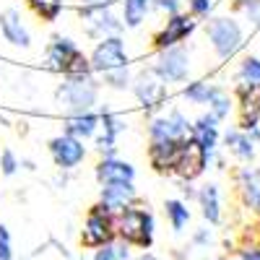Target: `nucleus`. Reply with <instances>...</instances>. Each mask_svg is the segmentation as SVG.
Masks as SVG:
<instances>
[{
    "label": "nucleus",
    "instance_id": "2eb2a0df",
    "mask_svg": "<svg viewBox=\"0 0 260 260\" xmlns=\"http://www.w3.org/2000/svg\"><path fill=\"white\" fill-rule=\"evenodd\" d=\"M99 203L107 206L112 213H120L130 206L138 203V190L133 180H115V182H104L99 190Z\"/></svg>",
    "mask_w": 260,
    "mask_h": 260
},
{
    "label": "nucleus",
    "instance_id": "39448f33",
    "mask_svg": "<svg viewBox=\"0 0 260 260\" xmlns=\"http://www.w3.org/2000/svg\"><path fill=\"white\" fill-rule=\"evenodd\" d=\"M206 39L211 42V47L219 60H232L245 45V31L237 18L216 16L206 24Z\"/></svg>",
    "mask_w": 260,
    "mask_h": 260
},
{
    "label": "nucleus",
    "instance_id": "f03ea898",
    "mask_svg": "<svg viewBox=\"0 0 260 260\" xmlns=\"http://www.w3.org/2000/svg\"><path fill=\"white\" fill-rule=\"evenodd\" d=\"M45 62L47 68L62 76H86V73H94L91 68V60L81 52V47L71 37H60L55 34L47 45L45 52Z\"/></svg>",
    "mask_w": 260,
    "mask_h": 260
},
{
    "label": "nucleus",
    "instance_id": "5701e85b",
    "mask_svg": "<svg viewBox=\"0 0 260 260\" xmlns=\"http://www.w3.org/2000/svg\"><path fill=\"white\" fill-rule=\"evenodd\" d=\"M198 206H201V213H203V219L216 226V224H221L224 219V208H221V190L216 182H208L198 190Z\"/></svg>",
    "mask_w": 260,
    "mask_h": 260
},
{
    "label": "nucleus",
    "instance_id": "393cba45",
    "mask_svg": "<svg viewBox=\"0 0 260 260\" xmlns=\"http://www.w3.org/2000/svg\"><path fill=\"white\" fill-rule=\"evenodd\" d=\"M164 213H167V221H169L172 232L180 234V232L187 229V224H190V208H187L185 201H180V198L164 201Z\"/></svg>",
    "mask_w": 260,
    "mask_h": 260
},
{
    "label": "nucleus",
    "instance_id": "a211bd4d",
    "mask_svg": "<svg viewBox=\"0 0 260 260\" xmlns=\"http://www.w3.org/2000/svg\"><path fill=\"white\" fill-rule=\"evenodd\" d=\"M182 141H148V161L159 175H175V164L180 156Z\"/></svg>",
    "mask_w": 260,
    "mask_h": 260
},
{
    "label": "nucleus",
    "instance_id": "423d86ee",
    "mask_svg": "<svg viewBox=\"0 0 260 260\" xmlns=\"http://www.w3.org/2000/svg\"><path fill=\"white\" fill-rule=\"evenodd\" d=\"M169 83H164L154 71H141L133 76V83H130V89H133V96L138 99V104L143 107V112L154 115L156 110H161V107L167 104L169 99Z\"/></svg>",
    "mask_w": 260,
    "mask_h": 260
},
{
    "label": "nucleus",
    "instance_id": "6ab92c4d",
    "mask_svg": "<svg viewBox=\"0 0 260 260\" xmlns=\"http://www.w3.org/2000/svg\"><path fill=\"white\" fill-rule=\"evenodd\" d=\"M0 34L13 47H29L31 45V34H29L24 18H21V13L16 8H6L0 13Z\"/></svg>",
    "mask_w": 260,
    "mask_h": 260
},
{
    "label": "nucleus",
    "instance_id": "6e6552de",
    "mask_svg": "<svg viewBox=\"0 0 260 260\" xmlns=\"http://www.w3.org/2000/svg\"><path fill=\"white\" fill-rule=\"evenodd\" d=\"M234 96L240 104V127L260 141V86L250 81H237Z\"/></svg>",
    "mask_w": 260,
    "mask_h": 260
},
{
    "label": "nucleus",
    "instance_id": "4c0bfd02",
    "mask_svg": "<svg viewBox=\"0 0 260 260\" xmlns=\"http://www.w3.org/2000/svg\"><path fill=\"white\" fill-rule=\"evenodd\" d=\"M237 257H240V260H260V242L240 247V252H237Z\"/></svg>",
    "mask_w": 260,
    "mask_h": 260
},
{
    "label": "nucleus",
    "instance_id": "a878e982",
    "mask_svg": "<svg viewBox=\"0 0 260 260\" xmlns=\"http://www.w3.org/2000/svg\"><path fill=\"white\" fill-rule=\"evenodd\" d=\"M221 91V86H216L211 81H192L182 89V96L190 104H211V99Z\"/></svg>",
    "mask_w": 260,
    "mask_h": 260
},
{
    "label": "nucleus",
    "instance_id": "412c9836",
    "mask_svg": "<svg viewBox=\"0 0 260 260\" xmlns=\"http://www.w3.org/2000/svg\"><path fill=\"white\" fill-rule=\"evenodd\" d=\"M94 175H96L99 185L115 182V180H133L136 182V167L125 159H120L117 154L115 156H102L99 164L94 167Z\"/></svg>",
    "mask_w": 260,
    "mask_h": 260
},
{
    "label": "nucleus",
    "instance_id": "c756f323",
    "mask_svg": "<svg viewBox=\"0 0 260 260\" xmlns=\"http://www.w3.org/2000/svg\"><path fill=\"white\" fill-rule=\"evenodd\" d=\"M26 3L42 21H57L62 13V0H26Z\"/></svg>",
    "mask_w": 260,
    "mask_h": 260
},
{
    "label": "nucleus",
    "instance_id": "a19ab883",
    "mask_svg": "<svg viewBox=\"0 0 260 260\" xmlns=\"http://www.w3.org/2000/svg\"><path fill=\"white\" fill-rule=\"evenodd\" d=\"M133 260H159V257H156V255H151V252H146V250H143V255H138V257L133 255Z\"/></svg>",
    "mask_w": 260,
    "mask_h": 260
},
{
    "label": "nucleus",
    "instance_id": "c85d7f7f",
    "mask_svg": "<svg viewBox=\"0 0 260 260\" xmlns=\"http://www.w3.org/2000/svg\"><path fill=\"white\" fill-rule=\"evenodd\" d=\"M102 83L107 86V89H115V91H125V89H130V83H133V73H130V65L102 73Z\"/></svg>",
    "mask_w": 260,
    "mask_h": 260
},
{
    "label": "nucleus",
    "instance_id": "9d476101",
    "mask_svg": "<svg viewBox=\"0 0 260 260\" xmlns=\"http://www.w3.org/2000/svg\"><path fill=\"white\" fill-rule=\"evenodd\" d=\"M78 13H81V18H83L89 37H94V39L112 37V34H122V29H125L122 16H117V13L112 11V6H81Z\"/></svg>",
    "mask_w": 260,
    "mask_h": 260
},
{
    "label": "nucleus",
    "instance_id": "f8f14e48",
    "mask_svg": "<svg viewBox=\"0 0 260 260\" xmlns=\"http://www.w3.org/2000/svg\"><path fill=\"white\" fill-rule=\"evenodd\" d=\"M198 29V18L192 13H175V16H167V24L156 31L154 37V47L161 52V50H169L175 45H182V42Z\"/></svg>",
    "mask_w": 260,
    "mask_h": 260
},
{
    "label": "nucleus",
    "instance_id": "c9c22d12",
    "mask_svg": "<svg viewBox=\"0 0 260 260\" xmlns=\"http://www.w3.org/2000/svg\"><path fill=\"white\" fill-rule=\"evenodd\" d=\"M151 6L156 11H164L167 16H175L182 11V0H151Z\"/></svg>",
    "mask_w": 260,
    "mask_h": 260
},
{
    "label": "nucleus",
    "instance_id": "b1692460",
    "mask_svg": "<svg viewBox=\"0 0 260 260\" xmlns=\"http://www.w3.org/2000/svg\"><path fill=\"white\" fill-rule=\"evenodd\" d=\"M255 138L250 133H245L242 127H234V130H226V136H224V146L226 151L234 156V159H240V161H252L255 159Z\"/></svg>",
    "mask_w": 260,
    "mask_h": 260
},
{
    "label": "nucleus",
    "instance_id": "37998d69",
    "mask_svg": "<svg viewBox=\"0 0 260 260\" xmlns=\"http://www.w3.org/2000/svg\"><path fill=\"white\" fill-rule=\"evenodd\" d=\"M206 260H213V257H206Z\"/></svg>",
    "mask_w": 260,
    "mask_h": 260
},
{
    "label": "nucleus",
    "instance_id": "dca6fc26",
    "mask_svg": "<svg viewBox=\"0 0 260 260\" xmlns=\"http://www.w3.org/2000/svg\"><path fill=\"white\" fill-rule=\"evenodd\" d=\"M99 120H102V130L104 133L96 138V151L102 156H115V148H117V138L127 130V122L122 115L107 110V107H102L99 110Z\"/></svg>",
    "mask_w": 260,
    "mask_h": 260
},
{
    "label": "nucleus",
    "instance_id": "4be33fe9",
    "mask_svg": "<svg viewBox=\"0 0 260 260\" xmlns=\"http://www.w3.org/2000/svg\"><path fill=\"white\" fill-rule=\"evenodd\" d=\"M62 127L65 133H71L76 138H94L96 130L102 127V120H99V112L94 110H86V112H68L62 120Z\"/></svg>",
    "mask_w": 260,
    "mask_h": 260
},
{
    "label": "nucleus",
    "instance_id": "9b49d317",
    "mask_svg": "<svg viewBox=\"0 0 260 260\" xmlns=\"http://www.w3.org/2000/svg\"><path fill=\"white\" fill-rule=\"evenodd\" d=\"M151 71H154L164 83H182L190 76V52L182 45L161 50L159 57L154 60V65H151Z\"/></svg>",
    "mask_w": 260,
    "mask_h": 260
},
{
    "label": "nucleus",
    "instance_id": "ddd939ff",
    "mask_svg": "<svg viewBox=\"0 0 260 260\" xmlns=\"http://www.w3.org/2000/svg\"><path fill=\"white\" fill-rule=\"evenodd\" d=\"M47 148H50V156H52L55 167L62 169V172H71V169L81 167L83 159H86L83 138H76V136H71V133L55 136V138L47 143Z\"/></svg>",
    "mask_w": 260,
    "mask_h": 260
},
{
    "label": "nucleus",
    "instance_id": "f3484780",
    "mask_svg": "<svg viewBox=\"0 0 260 260\" xmlns=\"http://www.w3.org/2000/svg\"><path fill=\"white\" fill-rule=\"evenodd\" d=\"M234 182L242 206L260 216V167H240L234 175Z\"/></svg>",
    "mask_w": 260,
    "mask_h": 260
},
{
    "label": "nucleus",
    "instance_id": "f257e3e1",
    "mask_svg": "<svg viewBox=\"0 0 260 260\" xmlns=\"http://www.w3.org/2000/svg\"><path fill=\"white\" fill-rule=\"evenodd\" d=\"M117 240L127 242L130 247L151 250L156 240V219L146 206L136 203L117 213Z\"/></svg>",
    "mask_w": 260,
    "mask_h": 260
},
{
    "label": "nucleus",
    "instance_id": "aec40b11",
    "mask_svg": "<svg viewBox=\"0 0 260 260\" xmlns=\"http://www.w3.org/2000/svg\"><path fill=\"white\" fill-rule=\"evenodd\" d=\"M219 122H221V120L216 117L211 110L192 122V138L208 151V156H211L213 161H216V151H219Z\"/></svg>",
    "mask_w": 260,
    "mask_h": 260
},
{
    "label": "nucleus",
    "instance_id": "bb28decb",
    "mask_svg": "<svg viewBox=\"0 0 260 260\" xmlns=\"http://www.w3.org/2000/svg\"><path fill=\"white\" fill-rule=\"evenodd\" d=\"M122 21H125V26L127 29H138L148 11H151V0H122Z\"/></svg>",
    "mask_w": 260,
    "mask_h": 260
},
{
    "label": "nucleus",
    "instance_id": "cd10ccee",
    "mask_svg": "<svg viewBox=\"0 0 260 260\" xmlns=\"http://www.w3.org/2000/svg\"><path fill=\"white\" fill-rule=\"evenodd\" d=\"M91 260H133V252H130V245L122 240H115L104 247H96Z\"/></svg>",
    "mask_w": 260,
    "mask_h": 260
},
{
    "label": "nucleus",
    "instance_id": "1a4fd4ad",
    "mask_svg": "<svg viewBox=\"0 0 260 260\" xmlns=\"http://www.w3.org/2000/svg\"><path fill=\"white\" fill-rule=\"evenodd\" d=\"M91 68L96 76L107 73V71H115V68H125L130 65V57H127V50H125V39L120 34H112V37H102L96 42V47L91 52Z\"/></svg>",
    "mask_w": 260,
    "mask_h": 260
},
{
    "label": "nucleus",
    "instance_id": "f704fd0d",
    "mask_svg": "<svg viewBox=\"0 0 260 260\" xmlns=\"http://www.w3.org/2000/svg\"><path fill=\"white\" fill-rule=\"evenodd\" d=\"M185 3H187V11L195 18H208L211 11H213V0H185Z\"/></svg>",
    "mask_w": 260,
    "mask_h": 260
},
{
    "label": "nucleus",
    "instance_id": "7ed1b4c3",
    "mask_svg": "<svg viewBox=\"0 0 260 260\" xmlns=\"http://www.w3.org/2000/svg\"><path fill=\"white\" fill-rule=\"evenodd\" d=\"M99 89L102 83L96 73L62 76V83L57 86V99L68 112H86V110H94V104L99 102Z\"/></svg>",
    "mask_w": 260,
    "mask_h": 260
},
{
    "label": "nucleus",
    "instance_id": "58836bf2",
    "mask_svg": "<svg viewBox=\"0 0 260 260\" xmlns=\"http://www.w3.org/2000/svg\"><path fill=\"white\" fill-rule=\"evenodd\" d=\"M180 190H182V195H185L187 201H198V190H195L190 182H182V185H180Z\"/></svg>",
    "mask_w": 260,
    "mask_h": 260
},
{
    "label": "nucleus",
    "instance_id": "e433bc0d",
    "mask_svg": "<svg viewBox=\"0 0 260 260\" xmlns=\"http://www.w3.org/2000/svg\"><path fill=\"white\" fill-rule=\"evenodd\" d=\"M213 242V232L208 226H201V229H195L192 234V247H208Z\"/></svg>",
    "mask_w": 260,
    "mask_h": 260
},
{
    "label": "nucleus",
    "instance_id": "0eeeda50",
    "mask_svg": "<svg viewBox=\"0 0 260 260\" xmlns=\"http://www.w3.org/2000/svg\"><path fill=\"white\" fill-rule=\"evenodd\" d=\"M211 164H213V159L208 156V151L195 141L192 133H190L182 141L180 156H177V164H175V177L180 182H192V180H198Z\"/></svg>",
    "mask_w": 260,
    "mask_h": 260
},
{
    "label": "nucleus",
    "instance_id": "7c9ffc66",
    "mask_svg": "<svg viewBox=\"0 0 260 260\" xmlns=\"http://www.w3.org/2000/svg\"><path fill=\"white\" fill-rule=\"evenodd\" d=\"M237 81H250V83L260 86V57L247 55L240 62V68H237Z\"/></svg>",
    "mask_w": 260,
    "mask_h": 260
},
{
    "label": "nucleus",
    "instance_id": "79ce46f5",
    "mask_svg": "<svg viewBox=\"0 0 260 260\" xmlns=\"http://www.w3.org/2000/svg\"><path fill=\"white\" fill-rule=\"evenodd\" d=\"M21 167H26V169H34V161H29V159H24V161H21Z\"/></svg>",
    "mask_w": 260,
    "mask_h": 260
},
{
    "label": "nucleus",
    "instance_id": "2f4dec72",
    "mask_svg": "<svg viewBox=\"0 0 260 260\" xmlns=\"http://www.w3.org/2000/svg\"><path fill=\"white\" fill-rule=\"evenodd\" d=\"M208 110L216 115V117H219V120H226L229 115H232V110H234V99L221 89L219 94H216L213 99H211V104H208Z\"/></svg>",
    "mask_w": 260,
    "mask_h": 260
},
{
    "label": "nucleus",
    "instance_id": "20e7f679",
    "mask_svg": "<svg viewBox=\"0 0 260 260\" xmlns=\"http://www.w3.org/2000/svg\"><path fill=\"white\" fill-rule=\"evenodd\" d=\"M115 240H117V213H112L102 203L91 206L81 226V245L86 250H96Z\"/></svg>",
    "mask_w": 260,
    "mask_h": 260
},
{
    "label": "nucleus",
    "instance_id": "4468645a",
    "mask_svg": "<svg viewBox=\"0 0 260 260\" xmlns=\"http://www.w3.org/2000/svg\"><path fill=\"white\" fill-rule=\"evenodd\" d=\"M192 133V122L180 112V110H172L167 115H159L151 120L148 125V141H185Z\"/></svg>",
    "mask_w": 260,
    "mask_h": 260
},
{
    "label": "nucleus",
    "instance_id": "ea45409f",
    "mask_svg": "<svg viewBox=\"0 0 260 260\" xmlns=\"http://www.w3.org/2000/svg\"><path fill=\"white\" fill-rule=\"evenodd\" d=\"M81 6H112V0H81Z\"/></svg>",
    "mask_w": 260,
    "mask_h": 260
},
{
    "label": "nucleus",
    "instance_id": "473e14b6",
    "mask_svg": "<svg viewBox=\"0 0 260 260\" xmlns=\"http://www.w3.org/2000/svg\"><path fill=\"white\" fill-rule=\"evenodd\" d=\"M18 167H21L18 156L13 154L11 148H6L3 154H0V175H3V177H13L16 172H18Z\"/></svg>",
    "mask_w": 260,
    "mask_h": 260
},
{
    "label": "nucleus",
    "instance_id": "72a5a7b5",
    "mask_svg": "<svg viewBox=\"0 0 260 260\" xmlns=\"http://www.w3.org/2000/svg\"><path fill=\"white\" fill-rule=\"evenodd\" d=\"M0 260H13V237L6 224H0Z\"/></svg>",
    "mask_w": 260,
    "mask_h": 260
}]
</instances>
